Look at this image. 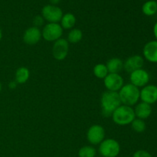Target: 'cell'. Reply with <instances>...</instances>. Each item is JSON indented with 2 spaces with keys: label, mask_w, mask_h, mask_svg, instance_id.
I'll return each instance as SVG.
<instances>
[{
  "label": "cell",
  "mask_w": 157,
  "mask_h": 157,
  "mask_svg": "<svg viewBox=\"0 0 157 157\" xmlns=\"http://www.w3.org/2000/svg\"><path fill=\"white\" fill-rule=\"evenodd\" d=\"M101 105L103 116L105 117H111L113 111L121 105V101L118 92L108 91V90L104 92L101 98Z\"/></svg>",
  "instance_id": "1"
},
{
  "label": "cell",
  "mask_w": 157,
  "mask_h": 157,
  "mask_svg": "<svg viewBox=\"0 0 157 157\" xmlns=\"http://www.w3.org/2000/svg\"><path fill=\"white\" fill-rule=\"evenodd\" d=\"M140 90L139 88L132 84H125L118 92L121 104L129 107L137 104L140 100Z\"/></svg>",
  "instance_id": "2"
},
{
  "label": "cell",
  "mask_w": 157,
  "mask_h": 157,
  "mask_svg": "<svg viewBox=\"0 0 157 157\" xmlns=\"http://www.w3.org/2000/svg\"><path fill=\"white\" fill-rule=\"evenodd\" d=\"M112 119L113 122L120 126H125L130 124L135 119L134 110L131 107L121 105L112 113Z\"/></svg>",
  "instance_id": "3"
},
{
  "label": "cell",
  "mask_w": 157,
  "mask_h": 157,
  "mask_svg": "<svg viewBox=\"0 0 157 157\" xmlns=\"http://www.w3.org/2000/svg\"><path fill=\"white\" fill-rule=\"evenodd\" d=\"M121 152L119 143L113 139L104 140L100 144L99 153L103 157H117Z\"/></svg>",
  "instance_id": "4"
},
{
  "label": "cell",
  "mask_w": 157,
  "mask_h": 157,
  "mask_svg": "<svg viewBox=\"0 0 157 157\" xmlns=\"http://www.w3.org/2000/svg\"><path fill=\"white\" fill-rule=\"evenodd\" d=\"M63 35V29L58 23H48L43 28L41 36L47 41H55Z\"/></svg>",
  "instance_id": "5"
},
{
  "label": "cell",
  "mask_w": 157,
  "mask_h": 157,
  "mask_svg": "<svg viewBox=\"0 0 157 157\" xmlns=\"http://www.w3.org/2000/svg\"><path fill=\"white\" fill-rule=\"evenodd\" d=\"M41 15L44 19L49 23H58L63 16L62 10L59 7L53 5H47L41 10Z\"/></svg>",
  "instance_id": "6"
},
{
  "label": "cell",
  "mask_w": 157,
  "mask_h": 157,
  "mask_svg": "<svg viewBox=\"0 0 157 157\" xmlns=\"http://www.w3.org/2000/svg\"><path fill=\"white\" fill-rule=\"evenodd\" d=\"M69 43L67 40L64 38H60L54 43L52 48V55L58 61H63L65 59L68 54Z\"/></svg>",
  "instance_id": "7"
},
{
  "label": "cell",
  "mask_w": 157,
  "mask_h": 157,
  "mask_svg": "<svg viewBox=\"0 0 157 157\" xmlns=\"http://www.w3.org/2000/svg\"><path fill=\"white\" fill-rule=\"evenodd\" d=\"M105 137V130L104 127L98 124L91 126L87 132V139L93 145L100 144Z\"/></svg>",
  "instance_id": "8"
},
{
  "label": "cell",
  "mask_w": 157,
  "mask_h": 157,
  "mask_svg": "<svg viewBox=\"0 0 157 157\" xmlns=\"http://www.w3.org/2000/svg\"><path fill=\"white\" fill-rule=\"evenodd\" d=\"M104 83L108 91L118 92L124 86V79L119 74L109 73L104 79Z\"/></svg>",
  "instance_id": "9"
},
{
  "label": "cell",
  "mask_w": 157,
  "mask_h": 157,
  "mask_svg": "<svg viewBox=\"0 0 157 157\" xmlns=\"http://www.w3.org/2000/svg\"><path fill=\"white\" fill-rule=\"evenodd\" d=\"M130 84L139 87H144L149 83L150 81V75L144 69L140 68L134 71L130 75Z\"/></svg>",
  "instance_id": "10"
},
{
  "label": "cell",
  "mask_w": 157,
  "mask_h": 157,
  "mask_svg": "<svg viewBox=\"0 0 157 157\" xmlns=\"http://www.w3.org/2000/svg\"><path fill=\"white\" fill-rule=\"evenodd\" d=\"M140 98L142 102L153 104L157 101V86L149 84L143 87L140 93Z\"/></svg>",
  "instance_id": "11"
},
{
  "label": "cell",
  "mask_w": 157,
  "mask_h": 157,
  "mask_svg": "<svg viewBox=\"0 0 157 157\" xmlns=\"http://www.w3.org/2000/svg\"><path fill=\"white\" fill-rule=\"evenodd\" d=\"M41 38V32L38 28L30 27L26 29L23 35V41L25 44L34 45L37 44Z\"/></svg>",
  "instance_id": "12"
},
{
  "label": "cell",
  "mask_w": 157,
  "mask_h": 157,
  "mask_svg": "<svg viewBox=\"0 0 157 157\" xmlns=\"http://www.w3.org/2000/svg\"><path fill=\"white\" fill-rule=\"evenodd\" d=\"M144 64V59L140 55H133L124 62V68L126 71L132 73L134 71L142 68Z\"/></svg>",
  "instance_id": "13"
},
{
  "label": "cell",
  "mask_w": 157,
  "mask_h": 157,
  "mask_svg": "<svg viewBox=\"0 0 157 157\" xmlns=\"http://www.w3.org/2000/svg\"><path fill=\"white\" fill-rule=\"evenodd\" d=\"M144 58L151 63H157V41H150L144 45L143 50Z\"/></svg>",
  "instance_id": "14"
},
{
  "label": "cell",
  "mask_w": 157,
  "mask_h": 157,
  "mask_svg": "<svg viewBox=\"0 0 157 157\" xmlns=\"http://www.w3.org/2000/svg\"><path fill=\"white\" fill-rule=\"evenodd\" d=\"M135 116L141 120H145L150 117L152 113V107L150 104L140 102L136 104L134 109Z\"/></svg>",
  "instance_id": "15"
},
{
  "label": "cell",
  "mask_w": 157,
  "mask_h": 157,
  "mask_svg": "<svg viewBox=\"0 0 157 157\" xmlns=\"http://www.w3.org/2000/svg\"><path fill=\"white\" fill-rule=\"evenodd\" d=\"M109 73L119 74V72L124 68V62L118 58H113L108 60L106 64Z\"/></svg>",
  "instance_id": "16"
},
{
  "label": "cell",
  "mask_w": 157,
  "mask_h": 157,
  "mask_svg": "<svg viewBox=\"0 0 157 157\" xmlns=\"http://www.w3.org/2000/svg\"><path fill=\"white\" fill-rule=\"evenodd\" d=\"M30 77V71L26 67H20L17 69L15 75V81L18 84H25Z\"/></svg>",
  "instance_id": "17"
},
{
  "label": "cell",
  "mask_w": 157,
  "mask_h": 157,
  "mask_svg": "<svg viewBox=\"0 0 157 157\" xmlns=\"http://www.w3.org/2000/svg\"><path fill=\"white\" fill-rule=\"evenodd\" d=\"M61 26L64 29H71L76 23V18L72 13H66L63 15L61 19Z\"/></svg>",
  "instance_id": "18"
},
{
  "label": "cell",
  "mask_w": 157,
  "mask_h": 157,
  "mask_svg": "<svg viewBox=\"0 0 157 157\" xmlns=\"http://www.w3.org/2000/svg\"><path fill=\"white\" fill-rule=\"evenodd\" d=\"M142 11L144 15L147 16H151L157 12V2L154 0L147 1L143 5Z\"/></svg>",
  "instance_id": "19"
},
{
  "label": "cell",
  "mask_w": 157,
  "mask_h": 157,
  "mask_svg": "<svg viewBox=\"0 0 157 157\" xmlns=\"http://www.w3.org/2000/svg\"><path fill=\"white\" fill-rule=\"evenodd\" d=\"M83 38V33L81 30L78 29H74L70 31L67 35V41L71 44H77L81 41Z\"/></svg>",
  "instance_id": "20"
},
{
  "label": "cell",
  "mask_w": 157,
  "mask_h": 157,
  "mask_svg": "<svg viewBox=\"0 0 157 157\" xmlns=\"http://www.w3.org/2000/svg\"><path fill=\"white\" fill-rule=\"evenodd\" d=\"M94 75L99 79H104L109 74L106 64H98L94 67Z\"/></svg>",
  "instance_id": "21"
},
{
  "label": "cell",
  "mask_w": 157,
  "mask_h": 157,
  "mask_svg": "<svg viewBox=\"0 0 157 157\" xmlns=\"http://www.w3.org/2000/svg\"><path fill=\"white\" fill-rule=\"evenodd\" d=\"M96 150L94 147L90 146H85L81 147L78 151L79 157H95L96 156Z\"/></svg>",
  "instance_id": "22"
},
{
  "label": "cell",
  "mask_w": 157,
  "mask_h": 157,
  "mask_svg": "<svg viewBox=\"0 0 157 157\" xmlns=\"http://www.w3.org/2000/svg\"><path fill=\"white\" fill-rule=\"evenodd\" d=\"M130 124L132 126V129L136 133H143V132L145 131L146 127H147L144 120L139 119V118H137V119L135 118Z\"/></svg>",
  "instance_id": "23"
},
{
  "label": "cell",
  "mask_w": 157,
  "mask_h": 157,
  "mask_svg": "<svg viewBox=\"0 0 157 157\" xmlns=\"http://www.w3.org/2000/svg\"><path fill=\"white\" fill-rule=\"evenodd\" d=\"M133 157H153L150 153H148L146 150H137L133 155Z\"/></svg>",
  "instance_id": "24"
},
{
  "label": "cell",
  "mask_w": 157,
  "mask_h": 157,
  "mask_svg": "<svg viewBox=\"0 0 157 157\" xmlns=\"http://www.w3.org/2000/svg\"><path fill=\"white\" fill-rule=\"evenodd\" d=\"M43 23H44V18L41 15H37V16L34 18L33 24L35 25V27L38 28L39 26L42 25Z\"/></svg>",
  "instance_id": "25"
},
{
  "label": "cell",
  "mask_w": 157,
  "mask_h": 157,
  "mask_svg": "<svg viewBox=\"0 0 157 157\" xmlns=\"http://www.w3.org/2000/svg\"><path fill=\"white\" fill-rule=\"evenodd\" d=\"M17 84H18V83H17L15 81H11V82L9 84V87L11 89V90H13V89L16 88Z\"/></svg>",
  "instance_id": "26"
},
{
  "label": "cell",
  "mask_w": 157,
  "mask_h": 157,
  "mask_svg": "<svg viewBox=\"0 0 157 157\" xmlns=\"http://www.w3.org/2000/svg\"><path fill=\"white\" fill-rule=\"evenodd\" d=\"M153 33H154V35L156 37L157 41V21L156 22V24L154 25V27H153Z\"/></svg>",
  "instance_id": "27"
},
{
  "label": "cell",
  "mask_w": 157,
  "mask_h": 157,
  "mask_svg": "<svg viewBox=\"0 0 157 157\" xmlns=\"http://www.w3.org/2000/svg\"><path fill=\"white\" fill-rule=\"evenodd\" d=\"M60 1H61V0H50L51 3H52V4L53 5V6H55V5L58 4V3Z\"/></svg>",
  "instance_id": "28"
},
{
  "label": "cell",
  "mask_w": 157,
  "mask_h": 157,
  "mask_svg": "<svg viewBox=\"0 0 157 157\" xmlns=\"http://www.w3.org/2000/svg\"><path fill=\"white\" fill-rule=\"evenodd\" d=\"M2 32L1 29H0V41L2 40Z\"/></svg>",
  "instance_id": "29"
},
{
  "label": "cell",
  "mask_w": 157,
  "mask_h": 157,
  "mask_svg": "<svg viewBox=\"0 0 157 157\" xmlns=\"http://www.w3.org/2000/svg\"><path fill=\"white\" fill-rule=\"evenodd\" d=\"M2 88V84H1V83H0V92H1Z\"/></svg>",
  "instance_id": "30"
}]
</instances>
